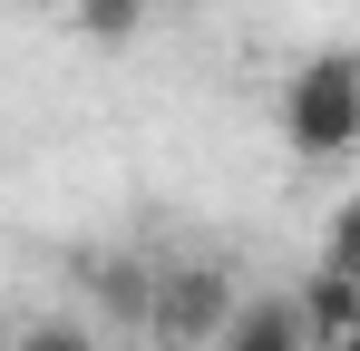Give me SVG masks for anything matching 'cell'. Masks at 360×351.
Returning <instances> with one entry per match:
<instances>
[{
    "mask_svg": "<svg viewBox=\"0 0 360 351\" xmlns=\"http://www.w3.org/2000/svg\"><path fill=\"white\" fill-rule=\"evenodd\" d=\"M283 137H292V156H351L360 147V49H321L283 78Z\"/></svg>",
    "mask_w": 360,
    "mask_h": 351,
    "instance_id": "6da1fadb",
    "label": "cell"
},
{
    "mask_svg": "<svg viewBox=\"0 0 360 351\" xmlns=\"http://www.w3.org/2000/svg\"><path fill=\"white\" fill-rule=\"evenodd\" d=\"M146 10H156V0H78L68 20H78V39H98V49H127V39L146 30Z\"/></svg>",
    "mask_w": 360,
    "mask_h": 351,
    "instance_id": "5b68a950",
    "label": "cell"
},
{
    "mask_svg": "<svg viewBox=\"0 0 360 351\" xmlns=\"http://www.w3.org/2000/svg\"><path fill=\"white\" fill-rule=\"evenodd\" d=\"M98 292H108V312H127V322L146 332V302H156V273H146V264H108Z\"/></svg>",
    "mask_w": 360,
    "mask_h": 351,
    "instance_id": "8992f818",
    "label": "cell"
},
{
    "mask_svg": "<svg viewBox=\"0 0 360 351\" xmlns=\"http://www.w3.org/2000/svg\"><path fill=\"white\" fill-rule=\"evenodd\" d=\"M341 351H360V332H351V342H341Z\"/></svg>",
    "mask_w": 360,
    "mask_h": 351,
    "instance_id": "9c48e42d",
    "label": "cell"
},
{
    "mask_svg": "<svg viewBox=\"0 0 360 351\" xmlns=\"http://www.w3.org/2000/svg\"><path fill=\"white\" fill-rule=\"evenodd\" d=\"M20 351H98V332H88V322H30Z\"/></svg>",
    "mask_w": 360,
    "mask_h": 351,
    "instance_id": "52a82bcc",
    "label": "cell"
},
{
    "mask_svg": "<svg viewBox=\"0 0 360 351\" xmlns=\"http://www.w3.org/2000/svg\"><path fill=\"white\" fill-rule=\"evenodd\" d=\"M302 342H311L302 292H253V302H234V322H224V351H302Z\"/></svg>",
    "mask_w": 360,
    "mask_h": 351,
    "instance_id": "3957f363",
    "label": "cell"
},
{
    "mask_svg": "<svg viewBox=\"0 0 360 351\" xmlns=\"http://www.w3.org/2000/svg\"><path fill=\"white\" fill-rule=\"evenodd\" d=\"M146 322H156V351L224 342V322H234V283H224V264H166V273H156V302H146Z\"/></svg>",
    "mask_w": 360,
    "mask_h": 351,
    "instance_id": "7a4b0ae2",
    "label": "cell"
},
{
    "mask_svg": "<svg viewBox=\"0 0 360 351\" xmlns=\"http://www.w3.org/2000/svg\"><path fill=\"white\" fill-rule=\"evenodd\" d=\"M331 264H351V273H360V205L331 215Z\"/></svg>",
    "mask_w": 360,
    "mask_h": 351,
    "instance_id": "ba28073f",
    "label": "cell"
},
{
    "mask_svg": "<svg viewBox=\"0 0 360 351\" xmlns=\"http://www.w3.org/2000/svg\"><path fill=\"white\" fill-rule=\"evenodd\" d=\"M302 322H311V342H351V332H360V273H351V264L321 254V273L302 283Z\"/></svg>",
    "mask_w": 360,
    "mask_h": 351,
    "instance_id": "277c9868",
    "label": "cell"
}]
</instances>
